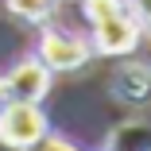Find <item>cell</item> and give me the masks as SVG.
<instances>
[{"instance_id":"6da1fadb","label":"cell","mask_w":151,"mask_h":151,"mask_svg":"<svg viewBox=\"0 0 151 151\" xmlns=\"http://www.w3.org/2000/svg\"><path fill=\"white\" fill-rule=\"evenodd\" d=\"M85 19L93 23V43L101 54H128L139 43V23L124 0H85Z\"/></svg>"},{"instance_id":"7a4b0ae2","label":"cell","mask_w":151,"mask_h":151,"mask_svg":"<svg viewBox=\"0 0 151 151\" xmlns=\"http://www.w3.org/2000/svg\"><path fill=\"white\" fill-rule=\"evenodd\" d=\"M47 136V116L39 101H8L0 109V143L12 151H31Z\"/></svg>"},{"instance_id":"3957f363","label":"cell","mask_w":151,"mask_h":151,"mask_svg":"<svg viewBox=\"0 0 151 151\" xmlns=\"http://www.w3.org/2000/svg\"><path fill=\"white\" fill-rule=\"evenodd\" d=\"M39 58L50 66V74L54 70H78V66H85L89 62V47L78 39V35H70V31H43V39H39Z\"/></svg>"},{"instance_id":"277c9868","label":"cell","mask_w":151,"mask_h":151,"mask_svg":"<svg viewBox=\"0 0 151 151\" xmlns=\"http://www.w3.org/2000/svg\"><path fill=\"white\" fill-rule=\"evenodd\" d=\"M4 81L12 89V101H43L50 93V66L43 58H23Z\"/></svg>"},{"instance_id":"5b68a950","label":"cell","mask_w":151,"mask_h":151,"mask_svg":"<svg viewBox=\"0 0 151 151\" xmlns=\"http://www.w3.org/2000/svg\"><path fill=\"white\" fill-rule=\"evenodd\" d=\"M116 97H120V101H132V105L151 101V70H143V66H124V70L116 74Z\"/></svg>"},{"instance_id":"8992f818","label":"cell","mask_w":151,"mask_h":151,"mask_svg":"<svg viewBox=\"0 0 151 151\" xmlns=\"http://www.w3.org/2000/svg\"><path fill=\"white\" fill-rule=\"evenodd\" d=\"M54 4H58V0H4V8L16 19H23V23H43L54 12Z\"/></svg>"},{"instance_id":"52a82bcc","label":"cell","mask_w":151,"mask_h":151,"mask_svg":"<svg viewBox=\"0 0 151 151\" xmlns=\"http://www.w3.org/2000/svg\"><path fill=\"white\" fill-rule=\"evenodd\" d=\"M31 151H81V147H74L70 139H62V136H43Z\"/></svg>"},{"instance_id":"ba28073f","label":"cell","mask_w":151,"mask_h":151,"mask_svg":"<svg viewBox=\"0 0 151 151\" xmlns=\"http://www.w3.org/2000/svg\"><path fill=\"white\" fill-rule=\"evenodd\" d=\"M8 101H12V89H8V81H4V78H0V109H4Z\"/></svg>"},{"instance_id":"9c48e42d","label":"cell","mask_w":151,"mask_h":151,"mask_svg":"<svg viewBox=\"0 0 151 151\" xmlns=\"http://www.w3.org/2000/svg\"><path fill=\"white\" fill-rule=\"evenodd\" d=\"M136 4H139V12H143V16L151 19V0H136Z\"/></svg>"}]
</instances>
